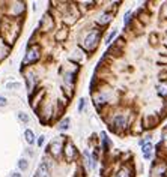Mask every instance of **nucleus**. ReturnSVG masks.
<instances>
[{
    "label": "nucleus",
    "instance_id": "obj_1",
    "mask_svg": "<svg viewBox=\"0 0 167 177\" xmlns=\"http://www.w3.org/2000/svg\"><path fill=\"white\" fill-rule=\"evenodd\" d=\"M137 117H139V114L134 108H131V105L121 104V105L113 108L110 117L107 119L105 123L114 135L125 137V135L130 134V128H131L133 122Z\"/></svg>",
    "mask_w": 167,
    "mask_h": 177
},
{
    "label": "nucleus",
    "instance_id": "obj_2",
    "mask_svg": "<svg viewBox=\"0 0 167 177\" xmlns=\"http://www.w3.org/2000/svg\"><path fill=\"white\" fill-rule=\"evenodd\" d=\"M90 93H92V102L96 108V111H101L107 107H118L121 105V96L118 90L109 83L98 81L95 77L90 83Z\"/></svg>",
    "mask_w": 167,
    "mask_h": 177
},
{
    "label": "nucleus",
    "instance_id": "obj_3",
    "mask_svg": "<svg viewBox=\"0 0 167 177\" xmlns=\"http://www.w3.org/2000/svg\"><path fill=\"white\" fill-rule=\"evenodd\" d=\"M102 38H104V30L95 27V26L92 24L89 29H84V30H83V36H81L80 41H78V47L83 48V50L88 53V56H90V54H93V53L98 50Z\"/></svg>",
    "mask_w": 167,
    "mask_h": 177
},
{
    "label": "nucleus",
    "instance_id": "obj_4",
    "mask_svg": "<svg viewBox=\"0 0 167 177\" xmlns=\"http://www.w3.org/2000/svg\"><path fill=\"white\" fill-rule=\"evenodd\" d=\"M42 57V50H41V45L36 42V44H30L27 45V50H26V54L21 60V69H27L30 66L36 65Z\"/></svg>",
    "mask_w": 167,
    "mask_h": 177
},
{
    "label": "nucleus",
    "instance_id": "obj_5",
    "mask_svg": "<svg viewBox=\"0 0 167 177\" xmlns=\"http://www.w3.org/2000/svg\"><path fill=\"white\" fill-rule=\"evenodd\" d=\"M66 135H59V137H56L53 138L51 141L48 143V146H47V153L50 155L53 159H60L62 156H63V146H65V141H66Z\"/></svg>",
    "mask_w": 167,
    "mask_h": 177
},
{
    "label": "nucleus",
    "instance_id": "obj_6",
    "mask_svg": "<svg viewBox=\"0 0 167 177\" xmlns=\"http://www.w3.org/2000/svg\"><path fill=\"white\" fill-rule=\"evenodd\" d=\"M80 156L81 153L78 152L77 146L74 144V141L71 140V138H66V141H65V146H63V159L66 161L68 164H71V162H75L80 159Z\"/></svg>",
    "mask_w": 167,
    "mask_h": 177
},
{
    "label": "nucleus",
    "instance_id": "obj_7",
    "mask_svg": "<svg viewBox=\"0 0 167 177\" xmlns=\"http://www.w3.org/2000/svg\"><path fill=\"white\" fill-rule=\"evenodd\" d=\"M113 20H114V14L109 12L107 9H102L93 17V26L98 27V29L105 30V27H109L113 23Z\"/></svg>",
    "mask_w": 167,
    "mask_h": 177
},
{
    "label": "nucleus",
    "instance_id": "obj_8",
    "mask_svg": "<svg viewBox=\"0 0 167 177\" xmlns=\"http://www.w3.org/2000/svg\"><path fill=\"white\" fill-rule=\"evenodd\" d=\"M149 177H167V159H155L151 165Z\"/></svg>",
    "mask_w": 167,
    "mask_h": 177
},
{
    "label": "nucleus",
    "instance_id": "obj_9",
    "mask_svg": "<svg viewBox=\"0 0 167 177\" xmlns=\"http://www.w3.org/2000/svg\"><path fill=\"white\" fill-rule=\"evenodd\" d=\"M54 27H56L54 17L50 12H45L41 17V20H39V32L41 33H50V32H53Z\"/></svg>",
    "mask_w": 167,
    "mask_h": 177
},
{
    "label": "nucleus",
    "instance_id": "obj_10",
    "mask_svg": "<svg viewBox=\"0 0 167 177\" xmlns=\"http://www.w3.org/2000/svg\"><path fill=\"white\" fill-rule=\"evenodd\" d=\"M163 119L160 117L158 113H149V114H145L142 117V122H143V128H145V132H151V131L158 126V123L161 122Z\"/></svg>",
    "mask_w": 167,
    "mask_h": 177
},
{
    "label": "nucleus",
    "instance_id": "obj_11",
    "mask_svg": "<svg viewBox=\"0 0 167 177\" xmlns=\"http://www.w3.org/2000/svg\"><path fill=\"white\" fill-rule=\"evenodd\" d=\"M24 80H26V87L29 95H32L38 89V77L32 69H24Z\"/></svg>",
    "mask_w": 167,
    "mask_h": 177
},
{
    "label": "nucleus",
    "instance_id": "obj_12",
    "mask_svg": "<svg viewBox=\"0 0 167 177\" xmlns=\"http://www.w3.org/2000/svg\"><path fill=\"white\" fill-rule=\"evenodd\" d=\"M100 149L102 155H109L113 150V141H111L110 135L107 134V131H101L100 132Z\"/></svg>",
    "mask_w": 167,
    "mask_h": 177
},
{
    "label": "nucleus",
    "instance_id": "obj_13",
    "mask_svg": "<svg viewBox=\"0 0 167 177\" xmlns=\"http://www.w3.org/2000/svg\"><path fill=\"white\" fill-rule=\"evenodd\" d=\"M9 18H15V20H20L21 15L26 11V3L24 2H14L9 5Z\"/></svg>",
    "mask_w": 167,
    "mask_h": 177
},
{
    "label": "nucleus",
    "instance_id": "obj_14",
    "mask_svg": "<svg viewBox=\"0 0 167 177\" xmlns=\"http://www.w3.org/2000/svg\"><path fill=\"white\" fill-rule=\"evenodd\" d=\"M33 177H51V165L48 162V159H42V162L38 165L36 168V173Z\"/></svg>",
    "mask_w": 167,
    "mask_h": 177
},
{
    "label": "nucleus",
    "instance_id": "obj_15",
    "mask_svg": "<svg viewBox=\"0 0 167 177\" xmlns=\"http://www.w3.org/2000/svg\"><path fill=\"white\" fill-rule=\"evenodd\" d=\"M145 134V128H143V122H142V117L139 116V117L135 119L133 122V125H131V128H130V134L128 135H134V137H142Z\"/></svg>",
    "mask_w": 167,
    "mask_h": 177
},
{
    "label": "nucleus",
    "instance_id": "obj_16",
    "mask_svg": "<svg viewBox=\"0 0 167 177\" xmlns=\"http://www.w3.org/2000/svg\"><path fill=\"white\" fill-rule=\"evenodd\" d=\"M140 150H142V156H143V159L145 161H151L152 158H154V153H155L156 150V146H154V143H146L143 144L142 147H140Z\"/></svg>",
    "mask_w": 167,
    "mask_h": 177
},
{
    "label": "nucleus",
    "instance_id": "obj_17",
    "mask_svg": "<svg viewBox=\"0 0 167 177\" xmlns=\"http://www.w3.org/2000/svg\"><path fill=\"white\" fill-rule=\"evenodd\" d=\"M155 93L158 98H161L163 101H167V80L158 81L155 84Z\"/></svg>",
    "mask_w": 167,
    "mask_h": 177
},
{
    "label": "nucleus",
    "instance_id": "obj_18",
    "mask_svg": "<svg viewBox=\"0 0 167 177\" xmlns=\"http://www.w3.org/2000/svg\"><path fill=\"white\" fill-rule=\"evenodd\" d=\"M68 35H69V27L66 26H62L60 29H57L54 33V39L57 42H65L68 39Z\"/></svg>",
    "mask_w": 167,
    "mask_h": 177
},
{
    "label": "nucleus",
    "instance_id": "obj_19",
    "mask_svg": "<svg viewBox=\"0 0 167 177\" xmlns=\"http://www.w3.org/2000/svg\"><path fill=\"white\" fill-rule=\"evenodd\" d=\"M118 36H119V29H111L110 32L105 35V38H104V44H105V47H110Z\"/></svg>",
    "mask_w": 167,
    "mask_h": 177
},
{
    "label": "nucleus",
    "instance_id": "obj_20",
    "mask_svg": "<svg viewBox=\"0 0 167 177\" xmlns=\"http://www.w3.org/2000/svg\"><path fill=\"white\" fill-rule=\"evenodd\" d=\"M134 18H135V14H134V11H131V9H128V11L123 14V18H122L123 30H126V29L130 27V24L133 23Z\"/></svg>",
    "mask_w": 167,
    "mask_h": 177
},
{
    "label": "nucleus",
    "instance_id": "obj_21",
    "mask_svg": "<svg viewBox=\"0 0 167 177\" xmlns=\"http://www.w3.org/2000/svg\"><path fill=\"white\" fill-rule=\"evenodd\" d=\"M71 128V117H62L57 123V129L60 132H66Z\"/></svg>",
    "mask_w": 167,
    "mask_h": 177
},
{
    "label": "nucleus",
    "instance_id": "obj_22",
    "mask_svg": "<svg viewBox=\"0 0 167 177\" xmlns=\"http://www.w3.org/2000/svg\"><path fill=\"white\" fill-rule=\"evenodd\" d=\"M23 137H24V141L27 143L29 146H33L36 143V135H35V132L32 129H26L24 134H23Z\"/></svg>",
    "mask_w": 167,
    "mask_h": 177
},
{
    "label": "nucleus",
    "instance_id": "obj_23",
    "mask_svg": "<svg viewBox=\"0 0 167 177\" xmlns=\"http://www.w3.org/2000/svg\"><path fill=\"white\" fill-rule=\"evenodd\" d=\"M17 167H18V171H27L29 170V167H30V161L27 159V158H20L18 159V162H17Z\"/></svg>",
    "mask_w": 167,
    "mask_h": 177
},
{
    "label": "nucleus",
    "instance_id": "obj_24",
    "mask_svg": "<svg viewBox=\"0 0 167 177\" xmlns=\"http://www.w3.org/2000/svg\"><path fill=\"white\" fill-rule=\"evenodd\" d=\"M158 149H161L163 152H166L167 153V126L163 129V134H161V141H160V144L156 146Z\"/></svg>",
    "mask_w": 167,
    "mask_h": 177
},
{
    "label": "nucleus",
    "instance_id": "obj_25",
    "mask_svg": "<svg viewBox=\"0 0 167 177\" xmlns=\"http://www.w3.org/2000/svg\"><path fill=\"white\" fill-rule=\"evenodd\" d=\"M86 108H88V99H86V98H80V99H78L77 111L78 113H84Z\"/></svg>",
    "mask_w": 167,
    "mask_h": 177
},
{
    "label": "nucleus",
    "instance_id": "obj_26",
    "mask_svg": "<svg viewBox=\"0 0 167 177\" xmlns=\"http://www.w3.org/2000/svg\"><path fill=\"white\" fill-rule=\"evenodd\" d=\"M160 17H161V21L167 23V2H164L161 6H160Z\"/></svg>",
    "mask_w": 167,
    "mask_h": 177
},
{
    "label": "nucleus",
    "instance_id": "obj_27",
    "mask_svg": "<svg viewBox=\"0 0 167 177\" xmlns=\"http://www.w3.org/2000/svg\"><path fill=\"white\" fill-rule=\"evenodd\" d=\"M149 44H151V45L158 47V45L161 44V38H160V35H156V33H151V35H149Z\"/></svg>",
    "mask_w": 167,
    "mask_h": 177
},
{
    "label": "nucleus",
    "instance_id": "obj_28",
    "mask_svg": "<svg viewBox=\"0 0 167 177\" xmlns=\"http://www.w3.org/2000/svg\"><path fill=\"white\" fill-rule=\"evenodd\" d=\"M17 117H18V120H20L21 123H24V125H27V123L30 122V116H29L27 113H24V111H18V113H17Z\"/></svg>",
    "mask_w": 167,
    "mask_h": 177
},
{
    "label": "nucleus",
    "instance_id": "obj_29",
    "mask_svg": "<svg viewBox=\"0 0 167 177\" xmlns=\"http://www.w3.org/2000/svg\"><path fill=\"white\" fill-rule=\"evenodd\" d=\"M5 87H6L8 90H18V89L21 87V83H20V81H8V83L5 84Z\"/></svg>",
    "mask_w": 167,
    "mask_h": 177
},
{
    "label": "nucleus",
    "instance_id": "obj_30",
    "mask_svg": "<svg viewBox=\"0 0 167 177\" xmlns=\"http://www.w3.org/2000/svg\"><path fill=\"white\" fill-rule=\"evenodd\" d=\"M8 104H9V102H8V98L0 95V108H5V107H8Z\"/></svg>",
    "mask_w": 167,
    "mask_h": 177
},
{
    "label": "nucleus",
    "instance_id": "obj_31",
    "mask_svg": "<svg viewBox=\"0 0 167 177\" xmlns=\"http://www.w3.org/2000/svg\"><path fill=\"white\" fill-rule=\"evenodd\" d=\"M45 143V135H39L38 138H36V144H38V147H42Z\"/></svg>",
    "mask_w": 167,
    "mask_h": 177
},
{
    "label": "nucleus",
    "instance_id": "obj_32",
    "mask_svg": "<svg viewBox=\"0 0 167 177\" xmlns=\"http://www.w3.org/2000/svg\"><path fill=\"white\" fill-rule=\"evenodd\" d=\"M11 177H23V173L21 171H12Z\"/></svg>",
    "mask_w": 167,
    "mask_h": 177
},
{
    "label": "nucleus",
    "instance_id": "obj_33",
    "mask_svg": "<svg viewBox=\"0 0 167 177\" xmlns=\"http://www.w3.org/2000/svg\"><path fill=\"white\" fill-rule=\"evenodd\" d=\"M161 41H163L161 44H163V45H164V47L167 48V30H166V33H164V36L161 38Z\"/></svg>",
    "mask_w": 167,
    "mask_h": 177
},
{
    "label": "nucleus",
    "instance_id": "obj_34",
    "mask_svg": "<svg viewBox=\"0 0 167 177\" xmlns=\"http://www.w3.org/2000/svg\"><path fill=\"white\" fill-rule=\"evenodd\" d=\"M26 155H29V156H30V158H32V156H33V150H32V149H30V147H27V149H26Z\"/></svg>",
    "mask_w": 167,
    "mask_h": 177
},
{
    "label": "nucleus",
    "instance_id": "obj_35",
    "mask_svg": "<svg viewBox=\"0 0 167 177\" xmlns=\"http://www.w3.org/2000/svg\"><path fill=\"white\" fill-rule=\"evenodd\" d=\"M75 177H84V176H81V174H78V176H75Z\"/></svg>",
    "mask_w": 167,
    "mask_h": 177
}]
</instances>
